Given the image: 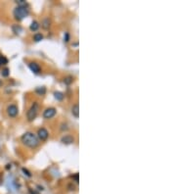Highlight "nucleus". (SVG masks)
<instances>
[{
  "mask_svg": "<svg viewBox=\"0 0 176 194\" xmlns=\"http://www.w3.org/2000/svg\"><path fill=\"white\" fill-rule=\"evenodd\" d=\"M21 140H22L24 145L30 147V148H35L39 145V139L37 138V136L34 133H30V131H28V133H25L23 134Z\"/></svg>",
  "mask_w": 176,
  "mask_h": 194,
  "instance_id": "nucleus-1",
  "label": "nucleus"
},
{
  "mask_svg": "<svg viewBox=\"0 0 176 194\" xmlns=\"http://www.w3.org/2000/svg\"><path fill=\"white\" fill-rule=\"evenodd\" d=\"M30 14V9L27 5H18L16 8L14 9V12H13V15H14V18L17 21H22L24 20L25 17H28V15Z\"/></svg>",
  "mask_w": 176,
  "mask_h": 194,
  "instance_id": "nucleus-2",
  "label": "nucleus"
},
{
  "mask_svg": "<svg viewBox=\"0 0 176 194\" xmlns=\"http://www.w3.org/2000/svg\"><path fill=\"white\" fill-rule=\"evenodd\" d=\"M38 111H39V104L38 102H34L32 103V105L30 106V108L28 109V113H27V119L28 122H32L34 119L36 118L38 114Z\"/></svg>",
  "mask_w": 176,
  "mask_h": 194,
  "instance_id": "nucleus-3",
  "label": "nucleus"
},
{
  "mask_svg": "<svg viewBox=\"0 0 176 194\" xmlns=\"http://www.w3.org/2000/svg\"><path fill=\"white\" fill-rule=\"evenodd\" d=\"M57 114V109L54 107H49L47 109L44 110L43 112V118L46 119V120H49V119H52L54 116Z\"/></svg>",
  "mask_w": 176,
  "mask_h": 194,
  "instance_id": "nucleus-4",
  "label": "nucleus"
},
{
  "mask_svg": "<svg viewBox=\"0 0 176 194\" xmlns=\"http://www.w3.org/2000/svg\"><path fill=\"white\" fill-rule=\"evenodd\" d=\"M7 114H8L9 117L11 118H15L17 117V115L19 114V108L17 107L16 105L12 104V105H9L8 107H7Z\"/></svg>",
  "mask_w": 176,
  "mask_h": 194,
  "instance_id": "nucleus-5",
  "label": "nucleus"
},
{
  "mask_svg": "<svg viewBox=\"0 0 176 194\" xmlns=\"http://www.w3.org/2000/svg\"><path fill=\"white\" fill-rule=\"evenodd\" d=\"M36 136H37V138L40 139V140H46L49 136V133L46 128H41L37 130V135Z\"/></svg>",
  "mask_w": 176,
  "mask_h": 194,
  "instance_id": "nucleus-6",
  "label": "nucleus"
},
{
  "mask_svg": "<svg viewBox=\"0 0 176 194\" xmlns=\"http://www.w3.org/2000/svg\"><path fill=\"white\" fill-rule=\"evenodd\" d=\"M28 68L30 69V71L32 72L33 74H40L41 73V68L40 66L35 62H30L28 64Z\"/></svg>",
  "mask_w": 176,
  "mask_h": 194,
  "instance_id": "nucleus-7",
  "label": "nucleus"
},
{
  "mask_svg": "<svg viewBox=\"0 0 176 194\" xmlns=\"http://www.w3.org/2000/svg\"><path fill=\"white\" fill-rule=\"evenodd\" d=\"M61 142L63 144H66V145H69V144H72L74 142V137L71 134H67V135H64L61 138Z\"/></svg>",
  "mask_w": 176,
  "mask_h": 194,
  "instance_id": "nucleus-8",
  "label": "nucleus"
},
{
  "mask_svg": "<svg viewBox=\"0 0 176 194\" xmlns=\"http://www.w3.org/2000/svg\"><path fill=\"white\" fill-rule=\"evenodd\" d=\"M72 114L74 118H78L79 117V106L78 104H74L72 108Z\"/></svg>",
  "mask_w": 176,
  "mask_h": 194,
  "instance_id": "nucleus-9",
  "label": "nucleus"
},
{
  "mask_svg": "<svg viewBox=\"0 0 176 194\" xmlns=\"http://www.w3.org/2000/svg\"><path fill=\"white\" fill-rule=\"evenodd\" d=\"M39 28H40V25L37 21H33L30 26V30H32V32H36V30H37Z\"/></svg>",
  "mask_w": 176,
  "mask_h": 194,
  "instance_id": "nucleus-10",
  "label": "nucleus"
},
{
  "mask_svg": "<svg viewBox=\"0 0 176 194\" xmlns=\"http://www.w3.org/2000/svg\"><path fill=\"white\" fill-rule=\"evenodd\" d=\"M12 30H13V32H14L16 35H19L20 32H22V30H23V28H22V27L21 26H19V25H14L12 27Z\"/></svg>",
  "mask_w": 176,
  "mask_h": 194,
  "instance_id": "nucleus-11",
  "label": "nucleus"
},
{
  "mask_svg": "<svg viewBox=\"0 0 176 194\" xmlns=\"http://www.w3.org/2000/svg\"><path fill=\"white\" fill-rule=\"evenodd\" d=\"M42 39H43V35H42V33L37 32V33H35V35H33V40H34L35 42H39V41L42 40Z\"/></svg>",
  "mask_w": 176,
  "mask_h": 194,
  "instance_id": "nucleus-12",
  "label": "nucleus"
},
{
  "mask_svg": "<svg viewBox=\"0 0 176 194\" xmlns=\"http://www.w3.org/2000/svg\"><path fill=\"white\" fill-rule=\"evenodd\" d=\"M54 97H55L57 100L61 101V100L64 99V93L60 92V91H56V92H54Z\"/></svg>",
  "mask_w": 176,
  "mask_h": 194,
  "instance_id": "nucleus-13",
  "label": "nucleus"
},
{
  "mask_svg": "<svg viewBox=\"0 0 176 194\" xmlns=\"http://www.w3.org/2000/svg\"><path fill=\"white\" fill-rule=\"evenodd\" d=\"M35 92L37 93L38 95H44L46 93V87L41 86V87H37L35 89Z\"/></svg>",
  "mask_w": 176,
  "mask_h": 194,
  "instance_id": "nucleus-14",
  "label": "nucleus"
},
{
  "mask_svg": "<svg viewBox=\"0 0 176 194\" xmlns=\"http://www.w3.org/2000/svg\"><path fill=\"white\" fill-rule=\"evenodd\" d=\"M50 20H49V18H45V19L43 20L42 22V27L43 28H45V30H47V28H49V27H50Z\"/></svg>",
  "mask_w": 176,
  "mask_h": 194,
  "instance_id": "nucleus-15",
  "label": "nucleus"
},
{
  "mask_svg": "<svg viewBox=\"0 0 176 194\" xmlns=\"http://www.w3.org/2000/svg\"><path fill=\"white\" fill-rule=\"evenodd\" d=\"M72 81H74V77H71V76H69V77H65V79H64V82L66 84H68V85L72 84Z\"/></svg>",
  "mask_w": 176,
  "mask_h": 194,
  "instance_id": "nucleus-16",
  "label": "nucleus"
},
{
  "mask_svg": "<svg viewBox=\"0 0 176 194\" xmlns=\"http://www.w3.org/2000/svg\"><path fill=\"white\" fill-rule=\"evenodd\" d=\"M1 75H2V77H7L10 75V70L8 69V68H5V69H3L2 70V72H1Z\"/></svg>",
  "mask_w": 176,
  "mask_h": 194,
  "instance_id": "nucleus-17",
  "label": "nucleus"
},
{
  "mask_svg": "<svg viewBox=\"0 0 176 194\" xmlns=\"http://www.w3.org/2000/svg\"><path fill=\"white\" fill-rule=\"evenodd\" d=\"M8 63V59L5 58L4 56H0V66H2V65H6Z\"/></svg>",
  "mask_w": 176,
  "mask_h": 194,
  "instance_id": "nucleus-18",
  "label": "nucleus"
},
{
  "mask_svg": "<svg viewBox=\"0 0 176 194\" xmlns=\"http://www.w3.org/2000/svg\"><path fill=\"white\" fill-rule=\"evenodd\" d=\"M23 172H24V173H27V174H25V175H27L28 177H32V175H30V173L28 172V170H25V168H23Z\"/></svg>",
  "mask_w": 176,
  "mask_h": 194,
  "instance_id": "nucleus-19",
  "label": "nucleus"
},
{
  "mask_svg": "<svg viewBox=\"0 0 176 194\" xmlns=\"http://www.w3.org/2000/svg\"><path fill=\"white\" fill-rule=\"evenodd\" d=\"M64 39H65V41H66V42H69V35L68 32L66 33V37H65Z\"/></svg>",
  "mask_w": 176,
  "mask_h": 194,
  "instance_id": "nucleus-20",
  "label": "nucleus"
},
{
  "mask_svg": "<svg viewBox=\"0 0 176 194\" xmlns=\"http://www.w3.org/2000/svg\"><path fill=\"white\" fill-rule=\"evenodd\" d=\"M74 178V180H76V182H78V174H76V175H74V177H72Z\"/></svg>",
  "mask_w": 176,
  "mask_h": 194,
  "instance_id": "nucleus-21",
  "label": "nucleus"
},
{
  "mask_svg": "<svg viewBox=\"0 0 176 194\" xmlns=\"http://www.w3.org/2000/svg\"><path fill=\"white\" fill-rule=\"evenodd\" d=\"M2 85H3V81H2L1 79H0V87H1Z\"/></svg>",
  "mask_w": 176,
  "mask_h": 194,
  "instance_id": "nucleus-22",
  "label": "nucleus"
}]
</instances>
